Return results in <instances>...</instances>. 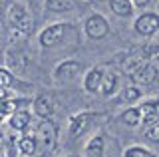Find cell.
Returning a JSON list of instances; mask_svg holds the SVG:
<instances>
[{"label":"cell","instance_id":"cell-1","mask_svg":"<svg viewBox=\"0 0 159 157\" xmlns=\"http://www.w3.org/2000/svg\"><path fill=\"white\" fill-rule=\"evenodd\" d=\"M56 139H58L56 125H54L52 121H42V123L38 125V131H36L38 145H42L46 151H52L54 145H56Z\"/></svg>","mask_w":159,"mask_h":157},{"label":"cell","instance_id":"cell-2","mask_svg":"<svg viewBox=\"0 0 159 157\" xmlns=\"http://www.w3.org/2000/svg\"><path fill=\"white\" fill-rule=\"evenodd\" d=\"M8 18H10V22H12V26L18 28V30H22L24 34L32 32V28H34L32 18H30V14L24 10L22 6L12 4V6H10V12H8Z\"/></svg>","mask_w":159,"mask_h":157},{"label":"cell","instance_id":"cell-3","mask_svg":"<svg viewBox=\"0 0 159 157\" xmlns=\"http://www.w3.org/2000/svg\"><path fill=\"white\" fill-rule=\"evenodd\" d=\"M109 32V26L106 22V18L99 16V14H93V16L88 18L86 22V34L89 38H93V40H102V38H106Z\"/></svg>","mask_w":159,"mask_h":157},{"label":"cell","instance_id":"cell-4","mask_svg":"<svg viewBox=\"0 0 159 157\" xmlns=\"http://www.w3.org/2000/svg\"><path fill=\"white\" fill-rule=\"evenodd\" d=\"M68 28L64 26V24H54V26L46 28V30L42 32V36H40V42H42V46L46 48H52L56 46V44H60L64 40V34H66Z\"/></svg>","mask_w":159,"mask_h":157},{"label":"cell","instance_id":"cell-5","mask_svg":"<svg viewBox=\"0 0 159 157\" xmlns=\"http://www.w3.org/2000/svg\"><path fill=\"white\" fill-rule=\"evenodd\" d=\"M135 30L139 34H143V36L155 34L159 30V16L157 14H143V16H139L135 22Z\"/></svg>","mask_w":159,"mask_h":157},{"label":"cell","instance_id":"cell-6","mask_svg":"<svg viewBox=\"0 0 159 157\" xmlns=\"http://www.w3.org/2000/svg\"><path fill=\"white\" fill-rule=\"evenodd\" d=\"M139 110H141V123L143 125H155L159 121V101H147Z\"/></svg>","mask_w":159,"mask_h":157},{"label":"cell","instance_id":"cell-7","mask_svg":"<svg viewBox=\"0 0 159 157\" xmlns=\"http://www.w3.org/2000/svg\"><path fill=\"white\" fill-rule=\"evenodd\" d=\"M78 72H80L78 62H62L56 68L54 76H56V80H60V82H66V80H72L74 76H78Z\"/></svg>","mask_w":159,"mask_h":157},{"label":"cell","instance_id":"cell-8","mask_svg":"<svg viewBox=\"0 0 159 157\" xmlns=\"http://www.w3.org/2000/svg\"><path fill=\"white\" fill-rule=\"evenodd\" d=\"M54 97L52 96H40L36 101H34V111L40 117H50L54 114Z\"/></svg>","mask_w":159,"mask_h":157},{"label":"cell","instance_id":"cell-9","mask_svg":"<svg viewBox=\"0 0 159 157\" xmlns=\"http://www.w3.org/2000/svg\"><path fill=\"white\" fill-rule=\"evenodd\" d=\"M147 64H149V62H147L143 56H139V54H133V56H129L127 60L123 62V66H121V68H123V72H125L127 76H131V78H133L143 66H147Z\"/></svg>","mask_w":159,"mask_h":157},{"label":"cell","instance_id":"cell-10","mask_svg":"<svg viewBox=\"0 0 159 157\" xmlns=\"http://www.w3.org/2000/svg\"><path fill=\"white\" fill-rule=\"evenodd\" d=\"M155 78H157V70H155V66L153 64H147V66H143L141 70H139L135 76H133V80L137 82V84H153L155 82Z\"/></svg>","mask_w":159,"mask_h":157},{"label":"cell","instance_id":"cell-11","mask_svg":"<svg viewBox=\"0 0 159 157\" xmlns=\"http://www.w3.org/2000/svg\"><path fill=\"white\" fill-rule=\"evenodd\" d=\"M102 82H103V72L102 70H92L86 78V90L88 92H98V87H102Z\"/></svg>","mask_w":159,"mask_h":157},{"label":"cell","instance_id":"cell-12","mask_svg":"<svg viewBox=\"0 0 159 157\" xmlns=\"http://www.w3.org/2000/svg\"><path fill=\"white\" fill-rule=\"evenodd\" d=\"M109 8L117 16H129L133 12V6H131L129 0H109Z\"/></svg>","mask_w":159,"mask_h":157},{"label":"cell","instance_id":"cell-13","mask_svg":"<svg viewBox=\"0 0 159 157\" xmlns=\"http://www.w3.org/2000/svg\"><path fill=\"white\" fill-rule=\"evenodd\" d=\"M28 123H30V114H28V111H16V114L10 117V125H12V129L22 131Z\"/></svg>","mask_w":159,"mask_h":157},{"label":"cell","instance_id":"cell-14","mask_svg":"<svg viewBox=\"0 0 159 157\" xmlns=\"http://www.w3.org/2000/svg\"><path fill=\"white\" fill-rule=\"evenodd\" d=\"M88 114H82V115H74L72 117V123H70V129H72V135L76 137L80 135L82 131H86V125H88Z\"/></svg>","mask_w":159,"mask_h":157},{"label":"cell","instance_id":"cell-15","mask_svg":"<svg viewBox=\"0 0 159 157\" xmlns=\"http://www.w3.org/2000/svg\"><path fill=\"white\" fill-rule=\"evenodd\" d=\"M121 119H123V123H127V125L135 127V125L141 123V110H137V107H129V110L123 111Z\"/></svg>","mask_w":159,"mask_h":157},{"label":"cell","instance_id":"cell-16","mask_svg":"<svg viewBox=\"0 0 159 157\" xmlns=\"http://www.w3.org/2000/svg\"><path fill=\"white\" fill-rule=\"evenodd\" d=\"M6 64L12 70H18V72H22L24 68H26V58L22 56V54H16V52H8V56H6Z\"/></svg>","mask_w":159,"mask_h":157},{"label":"cell","instance_id":"cell-17","mask_svg":"<svg viewBox=\"0 0 159 157\" xmlns=\"http://www.w3.org/2000/svg\"><path fill=\"white\" fill-rule=\"evenodd\" d=\"M46 8L52 12H66L74 8V0H46Z\"/></svg>","mask_w":159,"mask_h":157},{"label":"cell","instance_id":"cell-18","mask_svg":"<svg viewBox=\"0 0 159 157\" xmlns=\"http://www.w3.org/2000/svg\"><path fill=\"white\" fill-rule=\"evenodd\" d=\"M116 86H117V76L113 72H107V74H103V82H102V94H106L109 96L113 90H116Z\"/></svg>","mask_w":159,"mask_h":157},{"label":"cell","instance_id":"cell-19","mask_svg":"<svg viewBox=\"0 0 159 157\" xmlns=\"http://www.w3.org/2000/svg\"><path fill=\"white\" fill-rule=\"evenodd\" d=\"M86 153H88V157H102V153H103V139L102 137L98 135V137H93V139L89 141Z\"/></svg>","mask_w":159,"mask_h":157},{"label":"cell","instance_id":"cell-20","mask_svg":"<svg viewBox=\"0 0 159 157\" xmlns=\"http://www.w3.org/2000/svg\"><path fill=\"white\" fill-rule=\"evenodd\" d=\"M18 149L22 151L24 155H34L36 153V141H34L32 137H24V139H20Z\"/></svg>","mask_w":159,"mask_h":157},{"label":"cell","instance_id":"cell-21","mask_svg":"<svg viewBox=\"0 0 159 157\" xmlns=\"http://www.w3.org/2000/svg\"><path fill=\"white\" fill-rule=\"evenodd\" d=\"M16 107H18V101H14V100H6V101H2V117H6V115H14L16 114Z\"/></svg>","mask_w":159,"mask_h":157},{"label":"cell","instance_id":"cell-22","mask_svg":"<svg viewBox=\"0 0 159 157\" xmlns=\"http://www.w3.org/2000/svg\"><path fill=\"white\" fill-rule=\"evenodd\" d=\"M137 97H139V90H137V87H125L123 94H121L123 101H135Z\"/></svg>","mask_w":159,"mask_h":157},{"label":"cell","instance_id":"cell-23","mask_svg":"<svg viewBox=\"0 0 159 157\" xmlns=\"http://www.w3.org/2000/svg\"><path fill=\"white\" fill-rule=\"evenodd\" d=\"M125 157H151V153L141 149V147H131V149L125 151Z\"/></svg>","mask_w":159,"mask_h":157},{"label":"cell","instance_id":"cell-24","mask_svg":"<svg viewBox=\"0 0 159 157\" xmlns=\"http://www.w3.org/2000/svg\"><path fill=\"white\" fill-rule=\"evenodd\" d=\"M0 86H2V87L12 86V76H10L8 70H2V72H0Z\"/></svg>","mask_w":159,"mask_h":157},{"label":"cell","instance_id":"cell-25","mask_svg":"<svg viewBox=\"0 0 159 157\" xmlns=\"http://www.w3.org/2000/svg\"><path fill=\"white\" fill-rule=\"evenodd\" d=\"M147 137L151 141H159V123H155V125H151L147 129Z\"/></svg>","mask_w":159,"mask_h":157},{"label":"cell","instance_id":"cell-26","mask_svg":"<svg viewBox=\"0 0 159 157\" xmlns=\"http://www.w3.org/2000/svg\"><path fill=\"white\" fill-rule=\"evenodd\" d=\"M0 97H2V101H6V100H10V92L6 90V87H2V90H0Z\"/></svg>","mask_w":159,"mask_h":157},{"label":"cell","instance_id":"cell-27","mask_svg":"<svg viewBox=\"0 0 159 157\" xmlns=\"http://www.w3.org/2000/svg\"><path fill=\"white\" fill-rule=\"evenodd\" d=\"M135 2L139 4V6H145V4H149V2H151V0H135Z\"/></svg>","mask_w":159,"mask_h":157}]
</instances>
